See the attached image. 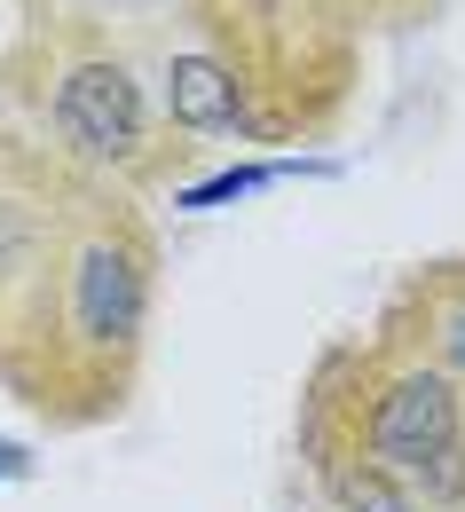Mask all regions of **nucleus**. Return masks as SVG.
Returning a JSON list of instances; mask_svg holds the SVG:
<instances>
[{"label": "nucleus", "mask_w": 465, "mask_h": 512, "mask_svg": "<svg viewBox=\"0 0 465 512\" xmlns=\"http://www.w3.org/2000/svg\"><path fill=\"white\" fill-rule=\"evenodd\" d=\"M150 253H142V237H134L127 221H95V229H79L71 237L64 268H56V292H64V331L71 347H87V355H127L134 331H142V292H150Z\"/></svg>", "instance_id": "obj_1"}, {"label": "nucleus", "mask_w": 465, "mask_h": 512, "mask_svg": "<svg viewBox=\"0 0 465 512\" xmlns=\"http://www.w3.org/2000/svg\"><path fill=\"white\" fill-rule=\"evenodd\" d=\"M371 473H434L442 457H458V386L442 371H402L363 426Z\"/></svg>", "instance_id": "obj_2"}, {"label": "nucleus", "mask_w": 465, "mask_h": 512, "mask_svg": "<svg viewBox=\"0 0 465 512\" xmlns=\"http://www.w3.org/2000/svg\"><path fill=\"white\" fill-rule=\"evenodd\" d=\"M56 127H64L71 150L111 158V166H134V158H142V103H134V79L119 64L64 71V87H56Z\"/></svg>", "instance_id": "obj_3"}, {"label": "nucleus", "mask_w": 465, "mask_h": 512, "mask_svg": "<svg viewBox=\"0 0 465 512\" xmlns=\"http://www.w3.org/2000/svg\"><path fill=\"white\" fill-rule=\"evenodd\" d=\"M56 276V213L32 190H0V308L48 300Z\"/></svg>", "instance_id": "obj_4"}, {"label": "nucleus", "mask_w": 465, "mask_h": 512, "mask_svg": "<svg viewBox=\"0 0 465 512\" xmlns=\"http://www.w3.org/2000/svg\"><path fill=\"white\" fill-rule=\"evenodd\" d=\"M166 111L182 119V127H237V79L213 64V56H182V64L166 71Z\"/></svg>", "instance_id": "obj_5"}, {"label": "nucleus", "mask_w": 465, "mask_h": 512, "mask_svg": "<svg viewBox=\"0 0 465 512\" xmlns=\"http://www.w3.org/2000/svg\"><path fill=\"white\" fill-rule=\"evenodd\" d=\"M347 505L355 512H410L395 489H387V473H371V465H363V481H347Z\"/></svg>", "instance_id": "obj_6"}, {"label": "nucleus", "mask_w": 465, "mask_h": 512, "mask_svg": "<svg viewBox=\"0 0 465 512\" xmlns=\"http://www.w3.org/2000/svg\"><path fill=\"white\" fill-rule=\"evenodd\" d=\"M0 473H16V449H8V442H0Z\"/></svg>", "instance_id": "obj_7"}]
</instances>
